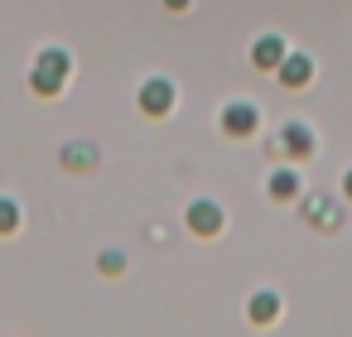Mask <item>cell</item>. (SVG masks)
Wrapping results in <instances>:
<instances>
[{
    "label": "cell",
    "mask_w": 352,
    "mask_h": 337,
    "mask_svg": "<svg viewBox=\"0 0 352 337\" xmlns=\"http://www.w3.org/2000/svg\"><path fill=\"white\" fill-rule=\"evenodd\" d=\"M304 217H309L318 231H333V226H338V207H333L328 198H304Z\"/></svg>",
    "instance_id": "8"
},
{
    "label": "cell",
    "mask_w": 352,
    "mask_h": 337,
    "mask_svg": "<svg viewBox=\"0 0 352 337\" xmlns=\"http://www.w3.org/2000/svg\"><path fill=\"white\" fill-rule=\"evenodd\" d=\"M342 198H352V169L342 174Z\"/></svg>",
    "instance_id": "14"
},
{
    "label": "cell",
    "mask_w": 352,
    "mask_h": 337,
    "mask_svg": "<svg viewBox=\"0 0 352 337\" xmlns=\"http://www.w3.org/2000/svg\"><path fill=\"white\" fill-rule=\"evenodd\" d=\"M256 121H261V111H256L251 102H232V106L222 111V130H227V135H236V140H241V135H251V130H256Z\"/></svg>",
    "instance_id": "5"
},
{
    "label": "cell",
    "mask_w": 352,
    "mask_h": 337,
    "mask_svg": "<svg viewBox=\"0 0 352 337\" xmlns=\"http://www.w3.org/2000/svg\"><path fill=\"white\" fill-rule=\"evenodd\" d=\"M97 265H102V275H121V270H126V255H121V251H102Z\"/></svg>",
    "instance_id": "13"
},
{
    "label": "cell",
    "mask_w": 352,
    "mask_h": 337,
    "mask_svg": "<svg viewBox=\"0 0 352 337\" xmlns=\"http://www.w3.org/2000/svg\"><path fill=\"white\" fill-rule=\"evenodd\" d=\"M275 78H280L285 87H304V82L314 78V58H309V54H285V63L275 68Z\"/></svg>",
    "instance_id": "7"
},
{
    "label": "cell",
    "mask_w": 352,
    "mask_h": 337,
    "mask_svg": "<svg viewBox=\"0 0 352 337\" xmlns=\"http://www.w3.org/2000/svg\"><path fill=\"white\" fill-rule=\"evenodd\" d=\"M140 111L145 116H169L174 111V82L169 78H150L140 87Z\"/></svg>",
    "instance_id": "2"
},
{
    "label": "cell",
    "mask_w": 352,
    "mask_h": 337,
    "mask_svg": "<svg viewBox=\"0 0 352 337\" xmlns=\"http://www.w3.org/2000/svg\"><path fill=\"white\" fill-rule=\"evenodd\" d=\"M92 164H97V150L87 140H78V145L63 150V169H92Z\"/></svg>",
    "instance_id": "10"
},
{
    "label": "cell",
    "mask_w": 352,
    "mask_h": 337,
    "mask_svg": "<svg viewBox=\"0 0 352 337\" xmlns=\"http://www.w3.org/2000/svg\"><path fill=\"white\" fill-rule=\"evenodd\" d=\"M188 231H198V236H217V231H222V207L208 202V198L188 202Z\"/></svg>",
    "instance_id": "3"
},
{
    "label": "cell",
    "mask_w": 352,
    "mask_h": 337,
    "mask_svg": "<svg viewBox=\"0 0 352 337\" xmlns=\"http://www.w3.org/2000/svg\"><path fill=\"white\" fill-rule=\"evenodd\" d=\"M246 313H251V323H270V318L280 313V294H275V289L251 294V308H246Z\"/></svg>",
    "instance_id": "9"
},
{
    "label": "cell",
    "mask_w": 352,
    "mask_h": 337,
    "mask_svg": "<svg viewBox=\"0 0 352 337\" xmlns=\"http://www.w3.org/2000/svg\"><path fill=\"white\" fill-rule=\"evenodd\" d=\"M251 63H256L261 73H275V68L285 63V39H280V34H261V39L251 44Z\"/></svg>",
    "instance_id": "4"
},
{
    "label": "cell",
    "mask_w": 352,
    "mask_h": 337,
    "mask_svg": "<svg viewBox=\"0 0 352 337\" xmlns=\"http://www.w3.org/2000/svg\"><path fill=\"white\" fill-rule=\"evenodd\" d=\"M68 68H73V58H68L63 49H44V54L34 58L30 87H34L39 97H58V92H63V82H68Z\"/></svg>",
    "instance_id": "1"
},
{
    "label": "cell",
    "mask_w": 352,
    "mask_h": 337,
    "mask_svg": "<svg viewBox=\"0 0 352 337\" xmlns=\"http://www.w3.org/2000/svg\"><path fill=\"white\" fill-rule=\"evenodd\" d=\"M265 188H270V198H280V202H285V198H294V193H299V178H294L289 169H275Z\"/></svg>",
    "instance_id": "11"
},
{
    "label": "cell",
    "mask_w": 352,
    "mask_h": 337,
    "mask_svg": "<svg viewBox=\"0 0 352 337\" xmlns=\"http://www.w3.org/2000/svg\"><path fill=\"white\" fill-rule=\"evenodd\" d=\"M20 226V202L15 198H0V236H10Z\"/></svg>",
    "instance_id": "12"
},
{
    "label": "cell",
    "mask_w": 352,
    "mask_h": 337,
    "mask_svg": "<svg viewBox=\"0 0 352 337\" xmlns=\"http://www.w3.org/2000/svg\"><path fill=\"white\" fill-rule=\"evenodd\" d=\"M164 5H169V10H188V5H193V0H164Z\"/></svg>",
    "instance_id": "15"
},
{
    "label": "cell",
    "mask_w": 352,
    "mask_h": 337,
    "mask_svg": "<svg viewBox=\"0 0 352 337\" xmlns=\"http://www.w3.org/2000/svg\"><path fill=\"white\" fill-rule=\"evenodd\" d=\"M280 145H285L289 159H309V154H314V130H309L304 121H289V126L280 130Z\"/></svg>",
    "instance_id": "6"
}]
</instances>
